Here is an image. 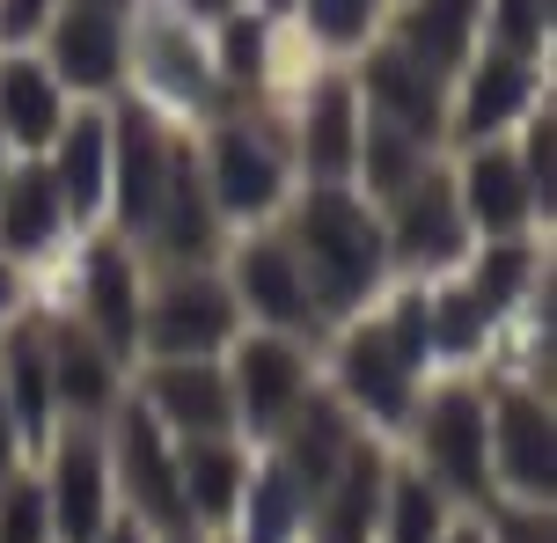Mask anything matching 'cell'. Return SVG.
Wrapping results in <instances>:
<instances>
[{
    "label": "cell",
    "mask_w": 557,
    "mask_h": 543,
    "mask_svg": "<svg viewBox=\"0 0 557 543\" xmlns=\"http://www.w3.org/2000/svg\"><path fill=\"white\" fill-rule=\"evenodd\" d=\"M315 368H323V390H331L367 433H382L396 441L404 419H411L418 390L433 382V345H425V286L396 280L382 301H367L360 316H345L323 353H315Z\"/></svg>",
    "instance_id": "obj_1"
},
{
    "label": "cell",
    "mask_w": 557,
    "mask_h": 543,
    "mask_svg": "<svg viewBox=\"0 0 557 543\" xmlns=\"http://www.w3.org/2000/svg\"><path fill=\"white\" fill-rule=\"evenodd\" d=\"M278 235L294 243L301 280H308V294H315V316H323L331 331L396 286L389 243H382V213H374V199H360L352 184H294V199L278 213Z\"/></svg>",
    "instance_id": "obj_2"
},
{
    "label": "cell",
    "mask_w": 557,
    "mask_h": 543,
    "mask_svg": "<svg viewBox=\"0 0 557 543\" xmlns=\"http://www.w3.org/2000/svg\"><path fill=\"white\" fill-rule=\"evenodd\" d=\"M191 147H198V176H206L227 235L278 221L286 199H294V184H301L278 103H227L221 118H206L191 133Z\"/></svg>",
    "instance_id": "obj_3"
},
{
    "label": "cell",
    "mask_w": 557,
    "mask_h": 543,
    "mask_svg": "<svg viewBox=\"0 0 557 543\" xmlns=\"http://www.w3.org/2000/svg\"><path fill=\"white\" fill-rule=\"evenodd\" d=\"M147 111L176 125V133H198L206 118L227 111L221 74H213V45H206V23L176 15L169 0H133L125 8V88Z\"/></svg>",
    "instance_id": "obj_4"
},
{
    "label": "cell",
    "mask_w": 557,
    "mask_h": 543,
    "mask_svg": "<svg viewBox=\"0 0 557 543\" xmlns=\"http://www.w3.org/2000/svg\"><path fill=\"white\" fill-rule=\"evenodd\" d=\"M396 456L418 462L462 515H476V507L492 499V456H484V368L476 374H433V382L418 390L404 433H396Z\"/></svg>",
    "instance_id": "obj_5"
},
{
    "label": "cell",
    "mask_w": 557,
    "mask_h": 543,
    "mask_svg": "<svg viewBox=\"0 0 557 543\" xmlns=\"http://www.w3.org/2000/svg\"><path fill=\"white\" fill-rule=\"evenodd\" d=\"M243 331L221 264H147L139 294V360H221Z\"/></svg>",
    "instance_id": "obj_6"
},
{
    "label": "cell",
    "mask_w": 557,
    "mask_h": 543,
    "mask_svg": "<svg viewBox=\"0 0 557 543\" xmlns=\"http://www.w3.org/2000/svg\"><path fill=\"white\" fill-rule=\"evenodd\" d=\"M315 353H323V345L286 338V331H257V323H243V331L227 338L221 374H227V397H235V441L264 448V441L323 390Z\"/></svg>",
    "instance_id": "obj_7"
},
{
    "label": "cell",
    "mask_w": 557,
    "mask_h": 543,
    "mask_svg": "<svg viewBox=\"0 0 557 543\" xmlns=\"http://www.w3.org/2000/svg\"><path fill=\"white\" fill-rule=\"evenodd\" d=\"M484 456H492V499H557V411L550 390L484 374Z\"/></svg>",
    "instance_id": "obj_8"
},
{
    "label": "cell",
    "mask_w": 557,
    "mask_h": 543,
    "mask_svg": "<svg viewBox=\"0 0 557 543\" xmlns=\"http://www.w3.org/2000/svg\"><path fill=\"white\" fill-rule=\"evenodd\" d=\"M111 441V485H117V515H133L154 529V543H206L198 536L184 485H176V441H169L133 397H117V411L103 419Z\"/></svg>",
    "instance_id": "obj_9"
},
{
    "label": "cell",
    "mask_w": 557,
    "mask_h": 543,
    "mask_svg": "<svg viewBox=\"0 0 557 543\" xmlns=\"http://www.w3.org/2000/svg\"><path fill=\"white\" fill-rule=\"evenodd\" d=\"M221 280H227V294H235L243 323H257V331H286V338H308V345L331 338V323L315 316V294H308L301 258H294V243L278 235V221L227 235Z\"/></svg>",
    "instance_id": "obj_10"
},
{
    "label": "cell",
    "mask_w": 557,
    "mask_h": 543,
    "mask_svg": "<svg viewBox=\"0 0 557 543\" xmlns=\"http://www.w3.org/2000/svg\"><path fill=\"white\" fill-rule=\"evenodd\" d=\"M374 213H382L389 272H396V280H411V286L462 272V264H470V250H476L470 221H462V199H455V176H447V155L425 176H411L396 199H382Z\"/></svg>",
    "instance_id": "obj_11"
},
{
    "label": "cell",
    "mask_w": 557,
    "mask_h": 543,
    "mask_svg": "<svg viewBox=\"0 0 557 543\" xmlns=\"http://www.w3.org/2000/svg\"><path fill=\"white\" fill-rule=\"evenodd\" d=\"M37 485H45V507H52V543H96L103 536L117 521L103 419H59L52 441L37 448Z\"/></svg>",
    "instance_id": "obj_12"
},
{
    "label": "cell",
    "mask_w": 557,
    "mask_h": 543,
    "mask_svg": "<svg viewBox=\"0 0 557 543\" xmlns=\"http://www.w3.org/2000/svg\"><path fill=\"white\" fill-rule=\"evenodd\" d=\"M286 118V147L301 184H352V155H360V88L345 74V59H315L301 82L278 96Z\"/></svg>",
    "instance_id": "obj_13"
},
{
    "label": "cell",
    "mask_w": 557,
    "mask_h": 543,
    "mask_svg": "<svg viewBox=\"0 0 557 543\" xmlns=\"http://www.w3.org/2000/svg\"><path fill=\"white\" fill-rule=\"evenodd\" d=\"M543 96H550V59L506 52V45H476L470 66L447 82V147L506 140Z\"/></svg>",
    "instance_id": "obj_14"
},
{
    "label": "cell",
    "mask_w": 557,
    "mask_h": 543,
    "mask_svg": "<svg viewBox=\"0 0 557 543\" xmlns=\"http://www.w3.org/2000/svg\"><path fill=\"white\" fill-rule=\"evenodd\" d=\"M176 125L133 103V96H111V206H103V229L125 235L139 250V235L162 206V184H169V155H176Z\"/></svg>",
    "instance_id": "obj_15"
},
{
    "label": "cell",
    "mask_w": 557,
    "mask_h": 543,
    "mask_svg": "<svg viewBox=\"0 0 557 543\" xmlns=\"http://www.w3.org/2000/svg\"><path fill=\"white\" fill-rule=\"evenodd\" d=\"M29 52L52 66V82L74 103H111L125 88V15L117 8H88V0H59V15Z\"/></svg>",
    "instance_id": "obj_16"
},
{
    "label": "cell",
    "mask_w": 557,
    "mask_h": 543,
    "mask_svg": "<svg viewBox=\"0 0 557 543\" xmlns=\"http://www.w3.org/2000/svg\"><path fill=\"white\" fill-rule=\"evenodd\" d=\"M345 74L360 88L367 118H382V125H396V133H411V140L447 155V82L441 74H425L411 52H396L389 37H367L360 52L345 59Z\"/></svg>",
    "instance_id": "obj_17"
},
{
    "label": "cell",
    "mask_w": 557,
    "mask_h": 543,
    "mask_svg": "<svg viewBox=\"0 0 557 543\" xmlns=\"http://www.w3.org/2000/svg\"><path fill=\"white\" fill-rule=\"evenodd\" d=\"M447 176H455V199H462V221H470L476 243H506V235H550L543 213H535V192L521 176V155L513 140H470L447 147Z\"/></svg>",
    "instance_id": "obj_18"
},
{
    "label": "cell",
    "mask_w": 557,
    "mask_h": 543,
    "mask_svg": "<svg viewBox=\"0 0 557 543\" xmlns=\"http://www.w3.org/2000/svg\"><path fill=\"white\" fill-rule=\"evenodd\" d=\"M125 397L169 433V441H206L235 433V397H227L221 360H133Z\"/></svg>",
    "instance_id": "obj_19"
},
{
    "label": "cell",
    "mask_w": 557,
    "mask_h": 543,
    "mask_svg": "<svg viewBox=\"0 0 557 543\" xmlns=\"http://www.w3.org/2000/svg\"><path fill=\"white\" fill-rule=\"evenodd\" d=\"M221 250H227V221L213 213V192L198 176V147L184 133L176 155H169L162 206H154V221L139 235V264H221Z\"/></svg>",
    "instance_id": "obj_20"
},
{
    "label": "cell",
    "mask_w": 557,
    "mask_h": 543,
    "mask_svg": "<svg viewBox=\"0 0 557 543\" xmlns=\"http://www.w3.org/2000/svg\"><path fill=\"white\" fill-rule=\"evenodd\" d=\"M37 323H45V368H52V397H59V419H111L117 397H125V360L111 345L88 331L82 316L66 309H45L37 301Z\"/></svg>",
    "instance_id": "obj_21"
},
{
    "label": "cell",
    "mask_w": 557,
    "mask_h": 543,
    "mask_svg": "<svg viewBox=\"0 0 557 543\" xmlns=\"http://www.w3.org/2000/svg\"><path fill=\"white\" fill-rule=\"evenodd\" d=\"M37 162H45V176H52L66 221H74L82 235L103 229V206H111V103H74Z\"/></svg>",
    "instance_id": "obj_22"
},
{
    "label": "cell",
    "mask_w": 557,
    "mask_h": 543,
    "mask_svg": "<svg viewBox=\"0 0 557 543\" xmlns=\"http://www.w3.org/2000/svg\"><path fill=\"white\" fill-rule=\"evenodd\" d=\"M74 235H82V229L66 221V206H59L45 162H37V155H15L8 176H0V250L23 264L29 286H37V272H52V264L66 258Z\"/></svg>",
    "instance_id": "obj_23"
},
{
    "label": "cell",
    "mask_w": 557,
    "mask_h": 543,
    "mask_svg": "<svg viewBox=\"0 0 557 543\" xmlns=\"http://www.w3.org/2000/svg\"><path fill=\"white\" fill-rule=\"evenodd\" d=\"M389 462H396V441H382V433H360V441L345 448V462L331 470V485L308 499L301 543H374Z\"/></svg>",
    "instance_id": "obj_24"
},
{
    "label": "cell",
    "mask_w": 557,
    "mask_h": 543,
    "mask_svg": "<svg viewBox=\"0 0 557 543\" xmlns=\"http://www.w3.org/2000/svg\"><path fill=\"white\" fill-rule=\"evenodd\" d=\"M0 404H8V419H15L23 456L37 462V448H45L52 427H59V397H52V368H45V323H37V301L0 323Z\"/></svg>",
    "instance_id": "obj_25"
},
{
    "label": "cell",
    "mask_w": 557,
    "mask_h": 543,
    "mask_svg": "<svg viewBox=\"0 0 557 543\" xmlns=\"http://www.w3.org/2000/svg\"><path fill=\"white\" fill-rule=\"evenodd\" d=\"M396 52H411L425 74L455 82L470 52L484 45V0H389V23H382Z\"/></svg>",
    "instance_id": "obj_26"
},
{
    "label": "cell",
    "mask_w": 557,
    "mask_h": 543,
    "mask_svg": "<svg viewBox=\"0 0 557 543\" xmlns=\"http://www.w3.org/2000/svg\"><path fill=\"white\" fill-rule=\"evenodd\" d=\"M243 478H250V441H235V433L176 441V485H184V507H191L198 536H227Z\"/></svg>",
    "instance_id": "obj_27"
},
{
    "label": "cell",
    "mask_w": 557,
    "mask_h": 543,
    "mask_svg": "<svg viewBox=\"0 0 557 543\" xmlns=\"http://www.w3.org/2000/svg\"><path fill=\"white\" fill-rule=\"evenodd\" d=\"M74 111V96L52 82V66L29 52H0V140L15 147V155H45L52 133L66 125Z\"/></svg>",
    "instance_id": "obj_28"
},
{
    "label": "cell",
    "mask_w": 557,
    "mask_h": 543,
    "mask_svg": "<svg viewBox=\"0 0 557 543\" xmlns=\"http://www.w3.org/2000/svg\"><path fill=\"white\" fill-rule=\"evenodd\" d=\"M301 529H308V485L272 448H250V478H243L227 536L235 543H301Z\"/></svg>",
    "instance_id": "obj_29"
},
{
    "label": "cell",
    "mask_w": 557,
    "mask_h": 543,
    "mask_svg": "<svg viewBox=\"0 0 557 543\" xmlns=\"http://www.w3.org/2000/svg\"><path fill=\"white\" fill-rule=\"evenodd\" d=\"M462 521V507L447 499L418 462L396 456L389 462V485H382V521H374V543H441L447 529Z\"/></svg>",
    "instance_id": "obj_30"
},
{
    "label": "cell",
    "mask_w": 557,
    "mask_h": 543,
    "mask_svg": "<svg viewBox=\"0 0 557 543\" xmlns=\"http://www.w3.org/2000/svg\"><path fill=\"white\" fill-rule=\"evenodd\" d=\"M441 162V147H425V140H411V133H396V125H382V118H367L360 111V155H352V192L360 199H396L411 176H425Z\"/></svg>",
    "instance_id": "obj_31"
},
{
    "label": "cell",
    "mask_w": 557,
    "mask_h": 543,
    "mask_svg": "<svg viewBox=\"0 0 557 543\" xmlns=\"http://www.w3.org/2000/svg\"><path fill=\"white\" fill-rule=\"evenodd\" d=\"M294 37L315 59H352L367 37H382L389 23V0H294Z\"/></svg>",
    "instance_id": "obj_32"
},
{
    "label": "cell",
    "mask_w": 557,
    "mask_h": 543,
    "mask_svg": "<svg viewBox=\"0 0 557 543\" xmlns=\"http://www.w3.org/2000/svg\"><path fill=\"white\" fill-rule=\"evenodd\" d=\"M506 140H513V155H521V176H529V192H535V213H543V229H550V213H557V103L543 96Z\"/></svg>",
    "instance_id": "obj_33"
},
{
    "label": "cell",
    "mask_w": 557,
    "mask_h": 543,
    "mask_svg": "<svg viewBox=\"0 0 557 543\" xmlns=\"http://www.w3.org/2000/svg\"><path fill=\"white\" fill-rule=\"evenodd\" d=\"M550 37H557V0H484V45L550 59Z\"/></svg>",
    "instance_id": "obj_34"
},
{
    "label": "cell",
    "mask_w": 557,
    "mask_h": 543,
    "mask_svg": "<svg viewBox=\"0 0 557 543\" xmlns=\"http://www.w3.org/2000/svg\"><path fill=\"white\" fill-rule=\"evenodd\" d=\"M0 543H52V507L37 485V462H15L0 478Z\"/></svg>",
    "instance_id": "obj_35"
},
{
    "label": "cell",
    "mask_w": 557,
    "mask_h": 543,
    "mask_svg": "<svg viewBox=\"0 0 557 543\" xmlns=\"http://www.w3.org/2000/svg\"><path fill=\"white\" fill-rule=\"evenodd\" d=\"M52 15H59V0H0V52H23V45H37Z\"/></svg>",
    "instance_id": "obj_36"
},
{
    "label": "cell",
    "mask_w": 557,
    "mask_h": 543,
    "mask_svg": "<svg viewBox=\"0 0 557 543\" xmlns=\"http://www.w3.org/2000/svg\"><path fill=\"white\" fill-rule=\"evenodd\" d=\"M15 309H29V272L8 258V250H0V323H8Z\"/></svg>",
    "instance_id": "obj_37"
},
{
    "label": "cell",
    "mask_w": 557,
    "mask_h": 543,
    "mask_svg": "<svg viewBox=\"0 0 557 543\" xmlns=\"http://www.w3.org/2000/svg\"><path fill=\"white\" fill-rule=\"evenodd\" d=\"M176 15H191V23H221L227 8H243V0H169Z\"/></svg>",
    "instance_id": "obj_38"
},
{
    "label": "cell",
    "mask_w": 557,
    "mask_h": 543,
    "mask_svg": "<svg viewBox=\"0 0 557 543\" xmlns=\"http://www.w3.org/2000/svg\"><path fill=\"white\" fill-rule=\"evenodd\" d=\"M96 543H154V529H147V521H133V515H117Z\"/></svg>",
    "instance_id": "obj_39"
},
{
    "label": "cell",
    "mask_w": 557,
    "mask_h": 543,
    "mask_svg": "<svg viewBox=\"0 0 557 543\" xmlns=\"http://www.w3.org/2000/svg\"><path fill=\"white\" fill-rule=\"evenodd\" d=\"M441 543H492V536H484V521H476V515H462V521H455V529H447Z\"/></svg>",
    "instance_id": "obj_40"
},
{
    "label": "cell",
    "mask_w": 557,
    "mask_h": 543,
    "mask_svg": "<svg viewBox=\"0 0 557 543\" xmlns=\"http://www.w3.org/2000/svg\"><path fill=\"white\" fill-rule=\"evenodd\" d=\"M250 8H264V15H278V23L294 15V0H250Z\"/></svg>",
    "instance_id": "obj_41"
},
{
    "label": "cell",
    "mask_w": 557,
    "mask_h": 543,
    "mask_svg": "<svg viewBox=\"0 0 557 543\" xmlns=\"http://www.w3.org/2000/svg\"><path fill=\"white\" fill-rule=\"evenodd\" d=\"M88 8H117V15H125V8H133V0H88Z\"/></svg>",
    "instance_id": "obj_42"
},
{
    "label": "cell",
    "mask_w": 557,
    "mask_h": 543,
    "mask_svg": "<svg viewBox=\"0 0 557 543\" xmlns=\"http://www.w3.org/2000/svg\"><path fill=\"white\" fill-rule=\"evenodd\" d=\"M8 162H15V147H8V140H0V176H8Z\"/></svg>",
    "instance_id": "obj_43"
},
{
    "label": "cell",
    "mask_w": 557,
    "mask_h": 543,
    "mask_svg": "<svg viewBox=\"0 0 557 543\" xmlns=\"http://www.w3.org/2000/svg\"><path fill=\"white\" fill-rule=\"evenodd\" d=\"M206 543H235V536H206Z\"/></svg>",
    "instance_id": "obj_44"
}]
</instances>
